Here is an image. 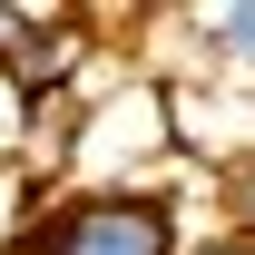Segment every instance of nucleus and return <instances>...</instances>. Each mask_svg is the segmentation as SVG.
I'll return each instance as SVG.
<instances>
[{
  "label": "nucleus",
  "mask_w": 255,
  "mask_h": 255,
  "mask_svg": "<svg viewBox=\"0 0 255 255\" xmlns=\"http://www.w3.org/2000/svg\"><path fill=\"white\" fill-rule=\"evenodd\" d=\"M177 39L196 49L187 79H255V0H226V10H177Z\"/></svg>",
  "instance_id": "nucleus-2"
},
{
  "label": "nucleus",
  "mask_w": 255,
  "mask_h": 255,
  "mask_svg": "<svg viewBox=\"0 0 255 255\" xmlns=\"http://www.w3.org/2000/svg\"><path fill=\"white\" fill-rule=\"evenodd\" d=\"M187 255H255V246H246V236H196Z\"/></svg>",
  "instance_id": "nucleus-7"
},
{
  "label": "nucleus",
  "mask_w": 255,
  "mask_h": 255,
  "mask_svg": "<svg viewBox=\"0 0 255 255\" xmlns=\"http://www.w3.org/2000/svg\"><path fill=\"white\" fill-rule=\"evenodd\" d=\"M196 226L167 187H49L20 255H187Z\"/></svg>",
  "instance_id": "nucleus-1"
},
{
  "label": "nucleus",
  "mask_w": 255,
  "mask_h": 255,
  "mask_svg": "<svg viewBox=\"0 0 255 255\" xmlns=\"http://www.w3.org/2000/svg\"><path fill=\"white\" fill-rule=\"evenodd\" d=\"M30 157V98H20V79L0 69V167H20Z\"/></svg>",
  "instance_id": "nucleus-5"
},
{
  "label": "nucleus",
  "mask_w": 255,
  "mask_h": 255,
  "mask_svg": "<svg viewBox=\"0 0 255 255\" xmlns=\"http://www.w3.org/2000/svg\"><path fill=\"white\" fill-rule=\"evenodd\" d=\"M39 196H49V187H39L30 167H0V255H20V246H30V216H39Z\"/></svg>",
  "instance_id": "nucleus-4"
},
{
  "label": "nucleus",
  "mask_w": 255,
  "mask_h": 255,
  "mask_svg": "<svg viewBox=\"0 0 255 255\" xmlns=\"http://www.w3.org/2000/svg\"><path fill=\"white\" fill-rule=\"evenodd\" d=\"M216 236H246L255 246V137L216 167Z\"/></svg>",
  "instance_id": "nucleus-3"
},
{
  "label": "nucleus",
  "mask_w": 255,
  "mask_h": 255,
  "mask_svg": "<svg viewBox=\"0 0 255 255\" xmlns=\"http://www.w3.org/2000/svg\"><path fill=\"white\" fill-rule=\"evenodd\" d=\"M30 30H39V10H20V0H0V69L20 59V39H30Z\"/></svg>",
  "instance_id": "nucleus-6"
}]
</instances>
